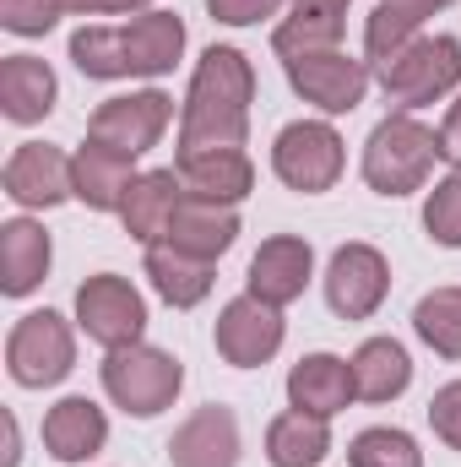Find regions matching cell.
I'll use <instances>...</instances> for the list:
<instances>
[{
  "label": "cell",
  "mask_w": 461,
  "mask_h": 467,
  "mask_svg": "<svg viewBox=\"0 0 461 467\" xmlns=\"http://www.w3.org/2000/svg\"><path fill=\"white\" fill-rule=\"evenodd\" d=\"M250 104H255V71L250 60L212 44L190 77L185 93V115H179V152H223V147H244L250 136Z\"/></svg>",
  "instance_id": "obj_1"
},
{
  "label": "cell",
  "mask_w": 461,
  "mask_h": 467,
  "mask_svg": "<svg viewBox=\"0 0 461 467\" xmlns=\"http://www.w3.org/2000/svg\"><path fill=\"white\" fill-rule=\"evenodd\" d=\"M185 55V22L174 11H141L125 27H77L71 33V60L93 82L119 77H163Z\"/></svg>",
  "instance_id": "obj_2"
},
{
  "label": "cell",
  "mask_w": 461,
  "mask_h": 467,
  "mask_svg": "<svg viewBox=\"0 0 461 467\" xmlns=\"http://www.w3.org/2000/svg\"><path fill=\"white\" fill-rule=\"evenodd\" d=\"M440 158V130L413 115H385L364 141V180L380 196H413L429 185V169Z\"/></svg>",
  "instance_id": "obj_3"
},
{
  "label": "cell",
  "mask_w": 461,
  "mask_h": 467,
  "mask_svg": "<svg viewBox=\"0 0 461 467\" xmlns=\"http://www.w3.org/2000/svg\"><path fill=\"white\" fill-rule=\"evenodd\" d=\"M374 71H380L385 99H391L402 115H413V109L446 99V93L461 82V44L451 38V33L413 38V44H402L391 60H380Z\"/></svg>",
  "instance_id": "obj_4"
},
{
  "label": "cell",
  "mask_w": 461,
  "mask_h": 467,
  "mask_svg": "<svg viewBox=\"0 0 461 467\" xmlns=\"http://www.w3.org/2000/svg\"><path fill=\"white\" fill-rule=\"evenodd\" d=\"M179 386H185V364L152 343H130L104 358V391L130 419H158L163 408H174Z\"/></svg>",
  "instance_id": "obj_5"
},
{
  "label": "cell",
  "mask_w": 461,
  "mask_h": 467,
  "mask_svg": "<svg viewBox=\"0 0 461 467\" xmlns=\"http://www.w3.org/2000/svg\"><path fill=\"white\" fill-rule=\"evenodd\" d=\"M343 136L326 125V119H293L277 130L271 141V169L288 191H304V196H321L343 180Z\"/></svg>",
  "instance_id": "obj_6"
},
{
  "label": "cell",
  "mask_w": 461,
  "mask_h": 467,
  "mask_svg": "<svg viewBox=\"0 0 461 467\" xmlns=\"http://www.w3.org/2000/svg\"><path fill=\"white\" fill-rule=\"evenodd\" d=\"M5 364H11V380L16 386H60L77 364V337L66 327V316L55 310H33L11 327V343H5Z\"/></svg>",
  "instance_id": "obj_7"
},
{
  "label": "cell",
  "mask_w": 461,
  "mask_h": 467,
  "mask_svg": "<svg viewBox=\"0 0 461 467\" xmlns=\"http://www.w3.org/2000/svg\"><path fill=\"white\" fill-rule=\"evenodd\" d=\"M77 327L98 343V348H130L147 332V299L130 288V277L98 272L77 288Z\"/></svg>",
  "instance_id": "obj_8"
},
{
  "label": "cell",
  "mask_w": 461,
  "mask_h": 467,
  "mask_svg": "<svg viewBox=\"0 0 461 467\" xmlns=\"http://www.w3.org/2000/svg\"><path fill=\"white\" fill-rule=\"evenodd\" d=\"M169 119H174V99L158 93V88L125 93V99H104L98 115H93V125H87V141H104V147H115V152L141 158V152H152V147L163 141Z\"/></svg>",
  "instance_id": "obj_9"
},
{
  "label": "cell",
  "mask_w": 461,
  "mask_h": 467,
  "mask_svg": "<svg viewBox=\"0 0 461 467\" xmlns=\"http://www.w3.org/2000/svg\"><path fill=\"white\" fill-rule=\"evenodd\" d=\"M391 294V266L374 244H343L326 266V305L343 316V321H369Z\"/></svg>",
  "instance_id": "obj_10"
},
{
  "label": "cell",
  "mask_w": 461,
  "mask_h": 467,
  "mask_svg": "<svg viewBox=\"0 0 461 467\" xmlns=\"http://www.w3.org/2000/svg\"><path fill=\"white\" fill-rule=\"evenodd\" d=\"M288 82L304 104H315L321 115H353L369 93V66L353 60L343 49H326V55H304L288 66Z\"/></svg>",
  "instance_id": "obj_11"
},
{
  "label": "cell",
  "mask_w": 461,
  "mask_h": 467,
  "mask_svg": "<svg viewBox=\"0 0 461 467\" xmlns=\"http://www.w3.org/2000/svg\"><path fill=\"white\" fill-rule=\"evenodd\" d=\"M212 343H218V353L229 358L233 369H255V364H266L271 353L282 348V310L255 299V294H239V299L223 305Z\"/></svg>",
  "instance_id": "obj_12"
},
{
  "label": "cell",
  "mask_w": 461,
  "mask_h": 467,
  "mask_svg": "<svg viewBox=\"0 0 461 467\" xmlns=\"http://www.w3.org/2000/svg\"><path fill=\"white\" fill-rule=\"evenodd\" d=\"M310 272H315V250H310V239H299V234H271L255 255H250V294L255 299H266V305H293L304 288H310Z\"/></svg>",
  "instance_id": "obj_13"
},
{
  "label": "cell",
  "mask_w": 461,
  "mask_h": 467,
  "mask_svg": "<svg viewBox=\"0 0 461 467\" xmlns=\"http://www.w3.org/2000/svg\"><path fill=\"white\" fill-rule=\"evenodd\" d=\"M5 196L16 207H60L71 196V158L49 141H22L5 163Z\"/></svg>",
  "instance_id": "obj_14"
},
{
  "label": "cell",
  "mask_w": 461,
  "mask_h": 467,
  "mask_svg": "<svg viewBox=\"0 0 461 467\" xmlns=\"http://www.w3.org/2000/svg\"><path fill=\"white\" fill-rule=\"evenodd\" d=\"M179 185L190 202H218V207H239L255 191V163L244 158V147H223V152H179Z\"/></svg>",
  "instance_id": "obj_15"
},
{
  "label": "cell",
  "mask_w": 461,
  "mask_h": 467,
  "mask_svg": "<svg viewBox=\"0 0 461 467\" xmlns=\"http://www.w3.org/2000/svg\"><path fill=\"white\" fill-rule=\"evenodd\" d=\"M130 185H136V158H130V152H115V147H104V141L77 147V158H71V196H77L82 207H93V213H119L125 196H130Z\"/></svg>",
  "instance_id": "obj_16"
},
{
  "label": "cell",
  "mask_w": 461,
  "mask_h": 467,
  "mask_svg": "<svg viewBox=\"0 0 461 467\" xmlns=\"http://www.w3.org/2000/svg\"><path fill=\"white\" fill-rule=\"evenodd\" d=\"M169 462L174 467H233L239 462V419H233V408H218V402L196 408L174 430Z\"/></svg>",
  "instance_id": "obj_17"
},
{
  "label": "cell",
  "mask_w": 461,
  "mask_h": 467,
  "mask_svg": "<svg viewBox=\"0 0 461 467\" xmlns=\"http://www.w3.org/2000/svg\"><path fill=\"white\" fill-rule=\"evenodd\" d=\"M353 364L337 353H310L288 369V402L299 413H315V419H332L353 402Z\"/></svg>",
  "instance_id": "obj_18"
},
{
  "label": "cell",
  "mask_w": 461,
  "mask_h": 467,
  "mask_svg": "<svg viewBox=\"0 0 461 467\" xmlns=\"http://www.w3.org/2000/svg\"><path fill=\"white\" fill-rule=\"evenodd\" d=\"M104 441H109V419L87 397H66L44 413V446L55 462H87L104 451Z\"/></svg>",
  "instance_id": "obj_19"
},
{
  "label": "cell",
  "mask_w": 461,
  "mask_h": 467,
  "mask_svg": "<svg viewBox=\"0 0 461 467\" xmlns=\"http://www.w3.org/2000/svg\"><path fill=\"white\" fill-rule=\"evenodd\" d=\"M179 202H185L179 169H152V174H136V185H130V196H125V207H119L125 234H130V239H141V244H158V239L169 234V223H174Z\"/></svg>",
  "instance_id": "obj_20"
},
{
  "label": "cell",
  "mask_w": 461,
  "mask_h": 467,
  "mask_svg": "<svg viewBox=\"0 0 461 467\" xmlns=\"http://www.w3.org/2000/svg\"><path fill=\"white\" fill-rule=\"evenodd\" d=\"M233 239H239V213L233 207H218V202H179V213H174V223L169 234L158 239V244H174V250H185V255H196V261H218V255H229Z\"/></svg>",
  "instance_id": "obj_21"
},
{
  "label": "cell",
  "mask_w": 461,
  "mask_h": 467,
  "mask_svg": "<svg viewBox=\"0 0 461 467\" xmlns=\"http://www.w3.org/2000/svg\"><path fill=\"white\" fill-rule=\"evenodd\" d=\"M55 71L38 60V55H5L0 66V109L11 125H38V119L55 109Z\"/></svg>",
  "instance_id": "obj_22"
},
{
  "label": "cell",
  "mask_w": 461,
  "mask_h": 467,
  "mask_svg": "<svg viewBox=\"0 0 461 467\" xmlns=\"http://www.w3.org/2000/svg\"><path fill=\"white\" fill-rule=\"evenodd\" d=\"M49 255H55L49 234L38 229L33 218H11L0 229V294H11V299L33 294L49 277Z\"/></svg>",
  "instance_id": "obj_23"
},
{
  "label": "cell",
  "mask_w": 461,
  "mask_h": 467,
  "mask_svg": "<svg viewBox=\"0 0 461 467\" xmlns=\"http://www.w3.org/2000/svg\"><path fill=\"white\" fill-rule=\"evenodd\" d=\"M147 283L158 288L163 305L190 310V305H201L212 294L218 277H212V261H196V255H185L174 244H147Z\"/></svg>",
  "instance_id": "obj_24"
},
{
  "label": "cell",
  "mask_w": 461,
  "mask_h": 467,
  "mask_svg": "<svg viewBox=\"0 0 461 467\" xmlns=\"http://www.w3.org/2000/svg\"><path fill=\"white\" fill-rule=\"evenodd\" d=\"M347 364H353V391L364 402H396L413 386V358L396 337H369Z\"/></svg>",
  "instance_id": "obj_25"
},
{
  "label": "cell",
  "mask_w": 461,
  "mask_h": 467,
  "mask_svg": "<svg viewBox=\"0 0 461 467\" xmlns=\"http://www.w3.org/2000/svg\"><path fill=\"white\" fill-rule=\"evenodd\" d=\"M451 0H380L374 11H369V22H364V49H369V60L380 66V60H391L402 44H413L418 38V27L435 16V11H446Z\"/></svg>",
  "instance_id": "obj_26"
},
{
  "label": "cell",
  "mask_w": 461,
  "mask_h": 467,
  "mask_svg": "<svg viewBox=\"0 0 461 467\" xmlns=\"http://www.w3.org/2000/svg\"><path fill=\"white\" fill-rule=\"evenodd\" d=\"M326 451H332V430L315 413L293 408V413L271 419V430H266V462L271 467H321Z\"/></svg>",
  "instance_id": "obj_27"
},
{
  "label": "cell",
  "mask_w": 461,
  "mask_h": 467,
  "mask_svg": "<svg viewBox=\"0 0 461 467\" xmlns=\"http://www.w3.org/2000/svg\"><path fill=\"white\" fill-rule=\"evenodd\" d=\"M337 44H343V16L337 11H304V5H293V16H282L271 33V49L282 55V66H293L304 55H326Z\"/></svg>",
  "instance_id": "obj_28"
},
{
  "label": "cell",
  "mask_w": 461,
  "mask_h": 467,
  "mask_svg": "<svg viewBox=\"0 0 461 467\" xmlns=\"http://www.w3.org/2000/svg\"><path fill=\"white\" fill-rule=\"evenodd\" d=\"M413 332L440 353V358H461V288L424 294L418 310H413Z\"/></svg>",
  "instance_id": "obj_29"
},
{
  "label": "cell",
  "mask_w": 461,
  "mask_h": 467,
  "mask_svg": "<svg viewBox=\"0 0 461 467\" xmlns=\"http://www.w3.org/2000/svg\"><path fill=\"white\" fill-rule=\"evenodd\" d=\"M347 462L353 467H424V451L407 430H364L353 446H347Z\"/></svg>",
  "instance_id": "obj_30"
},
{
  "label": "cell",
  "mask_w": 461,
  "mask_h": 467,
  "mask_svg": "<svg viewBox=\"0 0 461 467\" xmlns=\"http://www.w3.org/2000/svg\"><path fill=\"white\" fill-rule=\"evenodd\" d=\"M424 229H429L435 244L461 250V174L440 180V185L429 191V202H424Z\"/></svg>",
  "instance_id": "obj_31"
},
{
  "label": "cell",
  "mask_w": 461,
  "mask_h": 467,
  "mask_svg": "<svg viewBox=\"0 0 461 467\" xmlns=\"http://www.w3.org/2000/svg\"><path fill=\"white\" fill-rule=\"evenodd\" d=\"M66 16V0H0V27L16 38H44Z\"/></svg>",
  "instance_id": "obj_32"
},
{
  "label": "cell",
  "mask_w": 461,
  "mask_h": 467,
  "mask_svg": "<svg viewBox=\"0 0 461 467\" xmlns=\"http://www.w3.org/2000/svg\"><path fill=\"white\" fill-rule=\"evenodd\" d=\"M429 424H435V435H440L451 451H461V380H451V386L435 391V402H429Z\"/></svg>",
  "instance_id": "obj_33"
},
{
  "label": "cell",
  "mask_w": 461,
  "mask_h": 467,
  "mask_svg": "<svg viewBox=\"0 0 461 467\" xmlns=\"http://www.w3.org/2000/svg\"><path fill=\"white\" fill-rule=\"evenodd\" d=\"M288 0H207V11H212V22H229V27H250V22H261V16H277Z\"/></svg>",
  "instance_id": "obj_34"
},
{
  "label": "cell",
  "mask_w": 461,
  "mask_h": 467,
  "mask_svg": "<svg viewBox=\"0 0 461 467\" xmlns=\"http://www.w3.org/2000/svg\"><path fill=\"white\" fill-rule=\"evenodd\" d=\"M440 158L451 169H461V93H456V104H451V115H446V125H440Z\"/></svg>",
  "instance_id": "obj_35"
},
{
  "label": "cell",
  "mask_w": 461,
  "mask_h": 467,
  "mask_svg": "<svg viewBox=\"0 0 461 467\" xmlns=\"http://www.w3.org/2000/svg\"><path fill=\"white\" fill-rule=\"evenodd\" d=\"M293 5H304V11H337V16L347 11V0H293Z\"/></svg>",
  "instance_id": "obj_36"
},
{
  "label": "cell",
  "mask_w": 461,
  "mask_h": 467,
  "mask_svg": "<svg viewBox=\"0 0 461 467\" xmlns=\"http://www.w3.org/2000/svg\"><path fill=\"white\" fill-rule=\"evenodd\" d=\"M5 467H16V419H5Z\"/></svg>",
  "instance_id": "obj_37"
},
{
  "label": "cell",
  "mask_w": 461,
  "mask_h": 467,
  "mask_svg": "<svg viewBox=\"0 0 461 467\" xmlns=\"http://www.w3.org/2000/svg\"><path fill=\"white\" fill-rule=\"evenodd\" d=\"M147 5H152V0H104V16H109V11H147Z\"/></svg>",
  "instance_id": "obj_38"
}]
</instances>
